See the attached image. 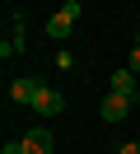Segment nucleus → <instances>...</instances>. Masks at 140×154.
I'll list each match as a JSON object with an SVG mask.
<instances>
[{
	"label": "nucleus",
	"instance_id": "obj_1",
	"mask_svg": "<svg viewBox=\"0 0 140 154\" xmlns=\"http://www.w3.org/2000/svg\"><path fill=\"white\" fill-rule=\"evenodd\" d=\"M75 19H79V0H65L61 10L51 14V19H47V38H70V28H75Z\"/></svg>",
	"mask_w": 140,
	"mask_h": 154
},
{
	"label": "nucleus",
	"instance_id": "obj_2",
	"mask_svg": "<svg viewBox=\"0 0 140 154\" xmlns=\"http://www.w3.org/2000/svg\"><path fill=\"white\" fill-rule=\"evenodd\" d=\"M131 103H135V98H121V94H112V89H107V98H103L98 117H103V122H121V117L131 112Z\"/></svg>",
	"mask_w": 140,
	"mask_h": 154
},
{
	"label": "nucleus",
	"instance_id": "obj_3",
	"mask_svg": "<svg viewBox=\"0 0 140 154\" xmlns=\"http://www.w3.org/2000/svg\"><path fill=\"white\" fill-rule=\"evenodd\" d=\"M61 107H65V98L56 94V89H47V84L37 89V98H33V112H37V117H56Z\"/></svg>",
	"mask_w": 140,
	"mask_h": 154
},
{
	"label": "nucleus",
	"instance_id": "obj_4",
	"mask_svg": "<svg viewBox=\"0 0 140 154\" xmlns=\"http://www.w3.org/2000/svg\"><path fill=\"white\" fill-rule=\"evenodd\" d=\"M23 149H28V154H51L56 140H51V131H47V126H33V131L23 135Z\"/></svg>",
	"mask_w": 140,
	"mask_h": 154
},
{
	"label": "nucleus",
	"instance_id": "obj_5",
	"mask_svg": "<svg viewBox=\"0 0 140 154\" xmlns=\"http://www.w3.org/2000/svg\"><path fill=\"white\" fill-rule=\"evenodd\" d=\"M37 89H42V84H37L33 75H23V79H14V84H9V98H14V103H28V107H33Z\"/></svg>",
	"mask_w": 140,
	"mask_h": 154
},
{
	"label": "nucleus",
	"instance_id": "obj_6",
	"mask_svg": "<svg viewBox=\"0 0 140 154\" xmlns=\"http://www.w3.org/2000/svg\"><path fill=\"white\" fill-rule=\"evenodd\" d=\"M135 79H140V75H131V70H112V94L135 98Z\"/></svg>",
	"mask_w": 140,
	"mask_h": 154
},
{
	"label": "nucleus",
	"instance_id": "obj_7",
	"mask_svg": "<svg viewBox=\"0 0 140 154\" xmlns=\"http://www.w3.org/2000/svg\"><path fill=\"white\" fill-rule=\"evenodd\" d=\"M126 70H131V75H140V47H131V66H126Z\"/></svg>",
	"mask_w": 140,
	"mask_h": 154
},
{
	"label": "nucleus",
	"instance_id": "obj_8",
	"mask_svg": "<svg viewBox=\"0 0 140 154\" xmlns=\"http://www.w3.org/2000/svg\"><path fill=\"white\" fill-rule=\"evenodd\" d=\"M0 154H28V149H23V140H9V145H5Z\"/></svg>",
	"mask_w": 140,
	"mask_h": 154
},
{
	"label": "nucleus",
	"instance_id": "obj_9",
	"mask_svg": "<svg viewBox=\"0 0 140 154\" xmlns=\"http://www.w3.org/2000/svg\"><path fill=\"white\" fill-rule=\"evenodd\" d=\"M117 154H140V140H126V145H117Z\"/></svg>",
	"mask_w": 140,
	"mask_h": 154
}]
</instances>
